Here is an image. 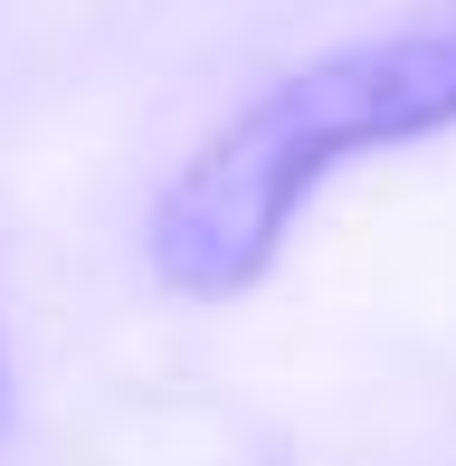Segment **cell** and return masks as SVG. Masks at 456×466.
I'll return each instance as SVG.
<instances>
[{
    "label": "cell",
    "instance_id": "cell-1",
    "mask_svg": "<svg viewBox=\"0 0 456 466\" xmlns=\"http://www.w3.org/2000/svg\"><path fill=\"white\" fill-rule=\"evenodd\" d=\"M447 124H456V29L362 38V48H333L314 67L276 76L153 200V228H143L153 277L172 295H247L276 267L295 209L342 162L428 143Z\"/></svg>",
    "mask_w": 456,
    "mask_h": 466
}]
</instances>
